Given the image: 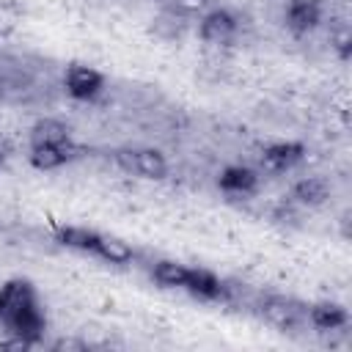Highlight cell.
<instances>
[{"instance_id": "obj_1", "label": "cell", "mask_w": 352, "mask_h": 352, "mask_svg": "<svg viewBox=\"0 0 352 352\" xmlns=\"http://www.w3.org/2000/svg\"><path fill=\"white\" fill-rule=\"evenodd\" d=\"M113 162L124 170V173H135L140 179L148 182H162L168 176V157L154 148V146H143V148H116L113 151Z\"/></svg>"}, {"instance_id": "obj_2", "label": "cell", "mask_w": 352, "mask_h": 352, "mask_svg": "<svg viewBox=\"0 0 352 352\" xmlns=\"http://www.w3.org/2000/svg\"><path fill=\"white\" fill-rule=\"evenodd\" d=\"M0 322H3L6 333L25 336V338H30L33 344H38L41 336H44V330H47V316H44V311H41L38 294H33V297H28L22 305L11 308L6 316H0Z\"/></svg>"}, {"instance_id": "obj_3", "label": "cell", "mask_w": 352, "mask_h": 352, "mask_svg": "<svg viewBox=\"0 0 352 352\" xmlns=\"http://www.w3.org/2000/svg\"><path fill=\"white\" fill-rule=\"evenodd\" d=\"M63 88L77 102H94L104 91V74L85 63H72L63 74Z\"/></svg>"}, {"instance_id": "obj_4", "label": "cell", "mask_w": 352, "mask_h": 352, "mask_svg": "<svg viewBox=\"0 0 352 352\" xmlns=\"http://www.w3.org/2000/svg\"><path fill=\"white\" fill-rule=\"evenodd\" d=\"M239 33V16L231 8H209L198 22V36L206 44H228Z\"/></svg>"}, {"instance_id": "obj_5", "label": "cell", "mask_w": 352, "mask_h": 352, "mask_svg": "<svg viewBox=\"0 0 352 352\" xmlns=\"http://www.w3.org/2000/svg\"><path fill=\"white\" fill-rule=\"evenodd\" d=\"M82 154V146H77L74 140H63V143H47V146H30L28 148V162L36 170H58L69 162H74Z\"/></svg>"}, {"instance_id": "obj_6", "label": "cell", "mask_w": 352, "mask_h": 352, "mask_svg": "<svg viewBox=\"0 0 352 352\" xmlns=\"http://www.w3.org/2000/svg\"><path fill=\"white\" fill-rule=\"evenodd\" d=\"M305 151L308 148L300 140H275V143L264 146L261 165L270 173H286V170H292L294 165H300L305 160Z\"/></svg>"}, {"instance_id": "obj_7", "label": "cell", "mask_w": 352, "mask_h": 352, "mask_svg": "<svg viewBox=\"0 0 352 352\" xmlns=\"http://www.w3.org/2000/svg\"><path fill=\"white\" fill-rule=\"evenodd\" d=\"M322 3L319 0H289L283 11V22L294 36H305L322 25Z\"/></svg>"}, {"instance_id": "obj_8", "label": "cell", "mask_w": 352, "mask_h": 352, "mask_svg": "<svg viewBox=\"0 0 352 352\" xmlns=\"http://www.w3.org/2000/svg\"><path fill=\"white\" fill-rule=\"evenodd\" d=\"M217 187L226 195L234 198H248L258 190V173L250 165H226L217 176Z\"/></svg>"}, {"instance_id": "obj_9", "label": "cell", "mask_w": 352, "mask_h": 352, "mask_svg": "<svg viewBox=\"0 0 352 352\" xmlns=\"http://www.w3.org/2000/svg\"><path fill=\"white\" fill-rule=\"evenodd\" d=\"M184 292L187 294H192V297H198V300H220L223 294H226V286H223V280L212 272V270H206V267H190L187 270V280H184Z\"/></svg>"}, {"instance_id": "obj_10", "label": "cell", "mask_w": 352, "mask_h": 352, "mask_svg": "<svg viewBox=\"0 0 352 352\" xmlns=\"http://www.w3.org/2000/svg\"><path fill=\"white\" fill-rule=\"evenodd\" d=\"M308 322L322 333H333V330H341L349 324V311L341 302L322 300V302H314L308 308Z\"/></svg>"}, {"instance_id": "obj_11", "label": "cell", "mask_w": 352, "mask_h": 352, "mask_svg": "<svg viewBox=\"0 0 352 352\" xmlns=\"http://www.w3.org/2000/svg\"><path fill=\"white\" fill-rule=\"evenodd\" d=\"M289 198L300 206H322L330 198V182L322 176H302L292 184Z\"/></svg>"}, {"instance_id": "obj_12", "label": "cell", "mask_w": 352, "mask_h": 352, "mask_svg": "<svg viewBox=\"0 0 352 352\" xmlns=\"http://www.w3.org/2000/svg\"><path fill=\"white\" fill-rule=\"evenodd\" d=\"M52 234L63 248H72V250H80V253H91V256H94V250L99 245V236H102V231L85 228V226H55Z\"/></svg>"}, {"instance_id": "obj_13", "label": "cell", "mask_w": 352, "mask_h": 352, "mask_svg": "<svg viewBox=\"0 0 352 352\" xmlns=\"http://www.w3.org/2000/svg\"><path fill=\"white\" fill-rule=\"evenodd\" d=\"M94 256L102 258V261H107V264L126 267V264H132L135 250H132V245H129L126 239H121V236H116V234H102V236H99V245H96V250H94Z\"/></svg>"}, {"instance_id": "obj_14", "label": "cell", "mask_w": 352, "mask_h": 352, "mask_svg": "<svg viewBox=\"0 0 352 352\" xmlns=\"http://www.w3.org/2000/svg\"><path fill=\"white\" fill-rule=\"evenodd\" d=\"M63 140H72V129L60 118H38L30 126V146H47V143H63Z\"/></svg>"}, {"instance_id": "obj_15", "label": "cell", "mask_w": 352, "mask_h": 352, "mask_svg": "<svg viewBox=\"0 0 352 352\" xmlns=\"http://www.w3.org/2000/svg\"><path fill=\"white\" fill-rule=\"evenodd\" d=\"M261 314H264L267 322H272L280 330H292L297 324V319H300V308H294V302L286 300V297H270L261 305Z\"/></svg>"}, {"instance_id": "obj_16", "label": "cell", "mask_w": 352, "mask_h": 352, "mask_svg": "<svg viewBox=\"0 0 352 352\" xmlns=\"http://www.w3.org/2000/svg\"><path fill=\"white\" fill-rule=\"evenodd\" d=\"M187 264L182 261H173V258H160L154 267H151V278L157 286L162 289H184V280H187Z\"/></svg>"}, {"instance_id": "obj_17", "label": "cell", "mask_w": 352, "mask_h": 352, "mask_svg": "<svg viewBox=\"0 0 352 352\" xmlns=\"http://www.w3.org/2000/svg\"><path fill=\"white\" fill-rule=\"evenodd\" d=\"M330 47L336 50V55H338V60H349L352 58V30L346 28V25H341L338 30H333L330 33Z\"/></svg>"}, {"instance_id": "obj_18", "label": "cell", "mask_w": 352, "mask_h": 352, "mask_svg": "<svg viewBox=\"0 0 352 352\" xmlns=\"http://www.w3.org/2000/svg\"><path fill=\"white\" fill-rule=\"evenodd\" d=\"M36 344L30 341V338H25V336H16V333H8L3 341H0V349L3 352H28V349H33Z\"/></svg>"}, {"instance_id": "obj_19", "label": "cell", "mask_w": 352, "mask_h": 352, "mask_svg": "<svg viewBox=\"0 0 352 352\" xmlns=\"http://www.w3.org/2000/svg\"><path fill=\"white\" fill-rule=\"evenodd\" d=\"M16 19H19V11L0 3V36H8L14 28H16Z\"/></svg>"}, {"instance_id": "obj_20", "label": "cell", "mask_w": 352, "mask_h": 352, "mask_svg": "<svg viewBox=\"0 0 352 352\" xmlns=\"http://www.w3.org/2000/svg\"><path fill=\"white\" fill-rule=\"evenodd\" d=\"M85 346H88L85 341H74V338H60V341L52 344L55 352H60V349H85Z\"/></svg>"}, {"instance_id": "obj_21", "label": "cell", "mask_w": 352, "mask_h": 352, "mask_svg": "<svg viewBox=\"0 0 352 352\" xmlns=\"http://www.w3.org/2000/svg\"><path fill=\"white\" fill-rule=\"evenodd\" d=\"M8 157H11V143L6 135H0V168L8 162Z\"/></svg>"}]
</instances>
